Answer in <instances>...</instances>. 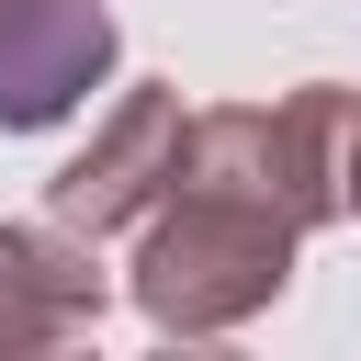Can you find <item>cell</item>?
Returning <instances> with one entry per match:
<instances>
[{
  "label": "cell",
  "instance_id": "5",
  "mask_svg": "<svg viewBox=\"0 0 361 361\" xmlns=\"http://www.w3.org/2000/svg\"><path fill=\"white\" fill-rule=\"evenodd\" d=\"M350 214H361V124H350Z\"/></svg>",
  "mask_w": 361,
  "mask_h": 361
},
{
  "label": "cell",
  "instance_id": "3",
  "mask_svg": "<svg viewBox=\"0 0 361 361\" xmlns=\"http://www.w3.org/2000/svg\"><path fill=\"white\" fill-rule=\"evenodd\" d=\"M113 56H124L113 0H0V135H45L90 113Z\"/></svg>",
  "mask_w": 361,
  "mask_h": 361
},
{
  "label": "cell",
  "instance_id": "4",
  "mask_svg": "<svg viewBox=\"0 0 361 361\" xmlns=\"http://www.w3.org/2000/svg\"><path fill=\"white\" fill-rule=\"evenodd\" d=\"M102 305H113V271H102L90 237H68L56 214L45 226H0V361L90 338Z\"/></svg>",
  "mask_w": 361,
  "mask_h": 361
},
{
  "label": "cell",
  "instance_id": "2",
  "mask_svg": "<svg viewBox=\"0 0 361 361\" xmlns=\"http://www.w3.org/2000/svg\"><path fill=\"white\" fill-rule=\"evenodd\" d=\"M180 147H192V102L147 79V90H124V102H113V124H102L56 180H45V214H56L68 237H90V248H102V237H135V226L169 203Z\"/></svg>",
  "mask_w": 361,
  "mask_h": 361
},
{
  "label": "cell",
  "instance_id": "1",
  "mask_svg": "<svg viewBox=\"0 0 361 361\" xmlns=\"http://www.w3.org/2000/svg\"><path fill=\"white\" fill-rule=\"evenodd\" d=\"M350 124H361V90L338 79L192 113L180 180L135 226V259H124L135 316L158 338H226L259 305H282L293 248L327 214H350Z\"/></svg>",
  "mask_w": 361,
  "mask_h": 361
}]
</instances>
